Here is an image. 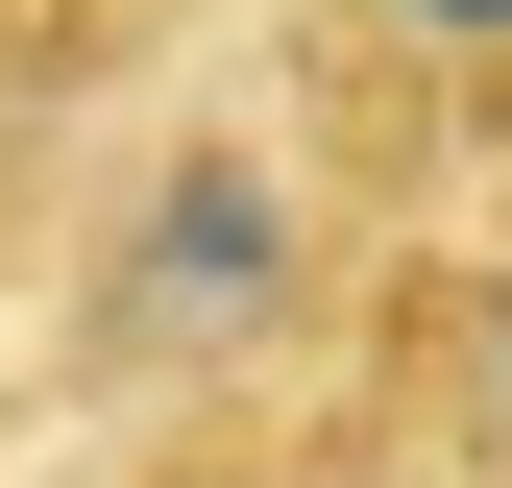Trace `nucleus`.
Masks as SVG:
<instances>
[{
  "label": "nucleus",
  "instance_id": "nucleus-4",
  "mask_svg": "<svg viewBox=\"0 0 512 488\" xmlns=\"http://www.w3.org/2000/svg\"><path fill=\"white\" fill-rule=\"evenodd\" d=\"M49 488H415L342 391H269V415H171V440H74Z\"/></svg>",
  "mask_w": 512,
  "mask_h": 488
},
{
  "label": "nucleus",
  "instance_id": "nucleus-2",
  "mask_svg": "<svg viewBox=\"0 0 512 488\" xmlns=\"http://www.w3.org/2000/svg\"><path fill=\"white\" fill-rule=\"evenodd\" d=\"M244 49H269V98L342 147V196L391 244L512 196V0H244Z\"/></svg>",
  "mask_w": 512,
  "mask_h": 488
},
{
  "label": "nucleus",
  "instance_id": "nucleus-1",
  "mask_svg": "<svg viewBox=\"0 0 512 488\" xmlns=\"http://www.w3.org/2000/svg\"><path fill=\"white\" fill-rule=\"evenodd\" d=\"M391 220L342 196V147L269 98V49H196L171 98H122L74 171H49V318H25V391L49 440H171V415H269L342 366Z\"/></svg>",
  "mask_w": 512,
  "mask_h": 488
},
{
  "label": "nucleus",
  "instance_id": "nucleus-3",
  "mask_svg": "<svg viewBox=\"0 0 512 488\" xmlns=\"http://www.w3.org/2000/svg\"><path fill=\"white\" fill-rule=\"evenodd\" d=\"M317 391H342L415 488H512V196L415 220L391 269H366V318H342V366H317Z\"/></svg>",
  "mask_w": 512,
  "mask_h": 488
}]
</instances>
